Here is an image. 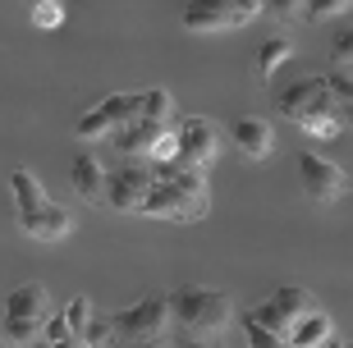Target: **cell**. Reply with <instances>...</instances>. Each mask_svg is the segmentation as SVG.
<instances>
[{
    "mask_svg": "<svg viewBox=\"0 0 353 348\" xmlns=\"http://www.w3.org/2000/svg\"><path fill=\"white\" fill-rule=\"evenodd\" d=\"M152 170H157V183H152V193L143 197V211H138V216L174 220V225H197V220L211 211L202 170H188V165H179V161H165V165H152Z\"/></svg>",
    "mask_w": 353,
    "mask_h": 348,
    "instance_id": "cell-1",
    "label": "cell"
},
{
    "mask_svg": "<svg viewBox=\"0 0 353 348\" xmlns=\"http://www.w3.org/2000/svg\"><path fill=\"white\" fill-rule=\"evenodd\" d=\"M10 188H14V216H19V229L37 243H60L74 234V211H65L60 202L46 197V188L37 183L32 170H10Z\"/></svg>",
    "mask_w": 353,
    "mask_h": 348,
    "instance_id": "cell-2",
    "label": "cell"
},
{
    "mask_svg": "<svg viewBox=\"0 0 353 348\" xmlns=\"http://www.w3.org/2000/svg\"><path fill=\"white\" fill-rule=\"evenodd\" d=\"M275 110L285 119H294L299 129H307L312 138H344L340 119H335V96H330L326 78H303V83H294L289 92H280V101H275Z\"/></svg>",
    "mask_w": 353,
    "mask_h": 348,
    "instance_id": "cell-3",
    "label": "cell"
},
{
    "mask_svg": "<svg viewBox=\"0 0 353 348\" xmlns=\"http://www.w3.org/2000/svg\"><path fill=\"white\" fill-rule=\"evenodd\" d=\"M170 298V321L179 325V330H193V335L211 339L221 335L225 325H230V298L216 294V289H174Z\"/></svg>",
    "mask_w": 353,
    "mask_h": 348,
    "instance_id": "cell-4",
    "label": "cell"
},
{
    "mask_svg": "<svg viewBox=\"0 0 353 348\" xmlns=\"http://www.w3.org/2000/svg\"><path fill=\"white\" fill-rule=\"evenodd\" d=\"M46 316H51L46 284L28 280L5 298V321H0V330H5V339H10L14 348H32L41 339V321H46Z\"/></svg>",
    "mask_w": 353,
    "mask_h": 348,
    "instance_id": "cell-5",
    "label": "cell"
},
{
    "mask_svg": "<svg viewBox=\"0 0 353 348\" xmlns=\"http://www.w3.org/2000/svg\"><path fill=\"white\" fill-rule=\"evenodd\" d=\"M110 325H115V339H129V344H157V339H165V330H170V298L165 294L143 298V303L115 311Z\"/></svg>",
    "mask_w": 353,
    "mask_h": 348,
    "instance_id": "cell-6",
    "label": "cell"
},
{
    "mask_svg": "<svg viewBox=\"0 0 353 348\" xmlns=\"http://www.w3.org/2000/svg\"><path fill=\"white\" fill-rule=\"evenodd\" d=\"M138 110H143V92H119V96H105V101H97L88 115L74 124V138L101 142V138H110L115 129H124Z\"/></svg>",
    "mask_w": 353,
    "mask_h": 348,
    "instance_id": "cell-7",
    "label": "cell"
},
{
    "mask_svg": "<svg viewBox=\"0 0 353 348\" xmlns=\"http://www.w3.org/2000/svg\"><path fill=\"white\" fill-rule=\"evenodd\" d=\"M299 179H303L307 202H316V207H330V202H340L349 193V174L316 152H299Z\"/></svg>",
    "mask_w": 353,
    "mask_h": 348,
    "instance_id": "cell-8",
    "label": "cell"
},
{
    "mask_svg": "<svg viewBox=\"0 0 353 348\" xmlns=\"http://www.w3.org/2000/svg\"><path fill=\"white\" fill-rule=\"evenodd\" d=\"M152 183H157L152 161H129L124 170H115V174L105 179V202H110V211L138 216V211H143V197L152 193Z\"/></svg>",
    "mask_w": 353,
    "mask_h": 348,
    "instance_id": "cell-9",
    "label": "cell"
},
{
    "mask_svg": "<svg viewBox=\"0 0 353 348\" xmlns=\"http://www.w3.org/2000/svg\"><path fill=\"white\" fill-rule=\"evenodd\" d=\"M174 133H179V165L207 170L211 161H216V147H221V138H216V124H211V119H202V115L179 119V124H174Z\"/></svg>",
    "mask_w": 353,
    "mask_h": 348,
    "instance_id": "cell-10",
    "label": "cell"
},
{
    "mask_svg": "<svg viewBox=\"0 0 353 348\" xmlns=\"http://www.w3.org/2000/svg\"><path fill=\"white\" fill-rule=\"evenodd\" d=\"M165 129H174V124H157V119H143V110L124 124V129L110 133V147H115L119 156H129V161H147V147L161 138Z\"/></svg>",
    "mask_w": 353,
    "mask_h": 348,
    "instance_id": "cell-11",
    "label": "cell"
},
{
    "mask_svg": "<svg viewBox=\"0 0 353 348\" xmlns=\"http://www.w3.org/2000/svg\"><path fill=\"white\" fill-rule=\"evenodd\" d=\"M230 142H234L248 161H266V156H271V147H275L271 119H262V115H239V119H230Z\"/></svg>",
    "mask_w": 353,
    "mask_h": 348,
    "instance_id": "cell-12",
    "label": "cell"
},
{
    "mask_svg": "<svg viewBox=\"0 0 353 348\" xmlns=\"http://www.w3.org/2000/svg\"><path fill=\"white\" fill-rule=\"evenodd\" d=\"M183 28H193V32H230V28H239V14L230 0H188L183 5Z\"/></svg>",
    "mask_w": 353,
    "mask_h": 348,
    "instance_id": "cell-13",
    "label": "cell"
},
{
    "mask_svg": "<svg viewBox=\"0 0 353 348\" xmlns=\"http://www.w3.org/2000/svg\"><path fill=\"white\" fill-rule=\"evenodd\" d=\"M105 165L97 161L92 152L74 156V170H69V183H74V193L83 197V202H105Z\"/></svg>",
    "mask_w": 353,
    "mask_h": 348,
    "instance_id": "cell-14",
    "label": "cell"
},
{
    "mask_svg": "<svg viewBox=\"0 0 353 348\" xmlns=\"http://www.w3.org/2000/svg\"><path fill=\"white\" fill-rule=\"evenodd\" d=\"M335 335V321H330V311L326 307H316V311H307V316H299V321L289 325V348H321L326 339Z\"/></svg>",
    "mask_w": 353,
    "mask_h": 348,
    "instance_id": "cell-15",
    "label": "cell"
},
{
    "mask_svg": "<svg viewBox=\"0 0 353 348\" xmlns=\"http://www.w3.org/2000/svg\"><path fill=\"white\" fill-rule=\"evenodd\" d=\"M321 78H326L330 96H335V119H340V129L353 133V69L330 65V74H321Z\"/></svg>",
    "mask_w": 353,
    "mask_h": 348,
    "instance_id": "cell-16",
    "label": "cell"
},
{
    "mask_svg": "<svg viewBox=\"0 0 353 348\" xmlns=\"http://www.w3.org/2000/svg\"><path fill=\"white\" fill-rule=\"evenodd\" d=\"M289 55H294V41L289 37H266L262 46H257V55H252V78H257V83H271V74L285 65Z\"/></svg>",
    "mask_w": 353,
    "mask_h": 348,
    "instance_id": "cell-17",
    "label": "cell"
},
{
    "mask_svg": "<svg viewBox=\"0 0 353 348\" xmlns=\"http://www.w3.org/2000/svg\"><path fill=\"white\" fill-rule=\"evenodd\" d=\"M271 303H275L280 311H285L289 321H299V316H307V311H316V307H321V303H316V294H307L303 284H280Z\"/></svg>",
    "mask_w": 353,
    "mask_h": 348,
    "instance_id": "cell-18",
    "label": "cell"
},
{
    "mask_svg": "<svg viewBox=\"0 0 353 348\" xmlns=\"http://www.w3.org/2000/svg\"><path fill=\"white\" fill-rule=\"evenodd\" d=\"M60 316H65L69 335H83V330H88V321H92V298L88 294H74L65 307H60Z\"/></svg>",
    "mask_w": 353,
    "mask_h": 348,
    "instance_id": "cell-19",
    "label": "cell"
},
{
    "mask_svg": "<svg viewBox=\"0 0 353 348\" xmlns=\"http://www.w3.org/2000/svg\"><path fill=\"white\" fill-rule=\"evenodd\" d=\"M239 325H243V335H248V348H289V339H285V335H275V330L257 325V321L248 316V311L239 316Z\"/></svg>",
    "mask_w": 353,
    "mask_h": 348,
    "instance_id": "cell-20",
    "label": "cell"
},
{
    "mask_svg": "<svg viewBox=\"0 0 353 348\" xmlns=\"http://www.w3.org/2000/svg\"><path fill=\"white\" fill-rule=\"evenodd\" d=\"M170 115H174V101H170V92H165V88H152V92H143V119L170 124Z\"/></svg>",
    "mask_w": 353,
    "mask_h": 348,
    "instance_id": "cell-21",
    "label": "cell"
},
{
    "mask_svg": "<svg viewBox=\"0 0 353 348\" xmlns=\"http://www.w3.org/2000/svg\"><path fill=\"white\" fill-rule=\"evenodd\" d=\"M353 0H303L299 19L303 23H321V19H335V14H344Z\"/></svg>",
    "mask_w": 353,
    "mask_h": 348,
    "instance_id": "cell-22",
    "label": "cell"
},
{
    "mask_svg": "<svg viewBox=\"0 0 353 348\" xmlns=\"http://www.w3.org/2000/svg\"><path fill=\"white\" fill-rule=\"evenodd\" d=\"M248 316H252L257 325H266V330H275V335H289V325H294L285 311L275 307V303H257V307H248Z\"/></svg>",
    "mask_w": 353,
    "mask_h": 348,
    "instance_id": "cell-23",
    "label": "cell"
},
{
    "mask_svg": "<svg viewBox=\"0 0 353 348\" xmlns=\"http://www.w3.org/2000/svg\"><path fill=\"white\" fill-rule=\"evenodd\" d=\"M32 23L41 32H55V28L65 23V5L60 0H32Z\"/></svg>",
    "mask_w": 353,
    "mask_h": 348,
    "instance_id": "cell-24",
    "label": "cell"
},
{
    "mask_svg": "<svg viewBox=\"0 0 353 348\" xmlns=\"http://www.w3.org/2000/svg\"><path fill=\"white\" fill-rule=\"evenodd\" d=\"M83 348H105L110 339H115V325H110V316H97L92 311V321H88V330H83Z\"/></svg>",
    "mask_w": 353,
    "mask_h": 348,
    "instance_id": "cell-25",
    "label": "cell"
},
{
    "mask_svg": "<svg viewBox=\"0 0 353 348\" xmlns=\"http://www.w3.org/2000/svg\"><path fill=\"white\" fill-rule=\"evenodd\" d=\"M147 161H152V165H165V161H179V133H174V129H165V133H161L157 142H152V147H147Z\"/></svg>",
    "mask_w": 353,
    "mask_h": 348,
    "instance_id": "cell-26",
    "label": "cell"
},
{
    "mask_svg": "<svg viewBox=\"0 0 353 348\" xmlns=\"http://www.w3.org/2000/svg\"><path fill=\"white\" fill-rule=\"evenodd\" d=\"M330 55H335V65L353 69V28H340V32L330 37Z\"/></svg>",
    "mask_w": 353,
    "mask_h": 348,
    "instance_id": "cell-27",
    "label": "cell"
},
{
    "mask_svg": "<svg viewBox=\"0 0 353 348\" xmlns=\"http://www.w3.org/2000/svg\"><path fill=\"white\" fill-rule=\"evenodd\" d=\"M262 10L271 14V19H280V23H294V19H299V10H303V0H266Z\"/></svg>",
    "mask_w": 353,
    "mask_h": 348,
    "instance_id": "cell-28",
    "label": "cell"
},
{
    "mask_svg": "<svg viewBox=\"0 0 353 348\" xmlns=\"http://www.w3.org/2000/svg\"><path fill=\"white\" fill-rule=\"evenodd\" d=\"M55 339H69V325H65V316H60V311L41 321V339H37V344H55Z\"/></svg>",
    "mask_w": 353,
    "mask_h": 348,
    "instance_id": "cell-29",
    "label": "cell"
},
{
    "mask_svg": "<svg viewBox=\"0 0 353 348\" xmlns=\"http://www.w3.org/2000/svg\"><path fill=\"white\" fill-rule=\"evenodd\" d=\"M230 5H234V14H239V28H243V23H252V19L262 14V5H266V0H230Z\"/></svg>",
    "mask_w": 353,
    "mask_h": 348,
    "instance_id": "cell-30",
    "label": "cell"
},
{
    "mask_svg": "<svg viewBox=\"0 0 353 348\" xmlns=\"http://www.w3.org/2000/svg\"><path fill=\"white\" fill-rule=\"evenodd\" d=\"M165 348H211V344H207L202 335H193V330H179V335H174Z\"/></svg>",
    "mask_w": 353,
    "mask_h": 348,
    "instance_id": "cell-31",
    "label": "cell"
},
{
    "mask_svg": "<svg viewBox=\"0 0 353 348\" xmlns=\"http://www.w3.org/2000/svg\"><path fill=\"white\" fill-rule=\"evenodd\" d=\"M32 348H83V339L69 335V339H55V344H32Z\"/></svg>",
    "mask_w": 353,
    "mask_h": 348,
    "instance_id": "cell-32",
    "label": "cell"
},
{
    "mask_svg": "<svg viewBox=\"0 0 353 348\" xmlns=\"http://www.w3.org/2000/svg\"><path fill=\"white\" fill-rule=\"evenodd\" d=\"M60 5H65V0H60Z\"/></svg>",
    "mask_w": 353,
    "mask_h": 348,
    "instance_id": "cell-33",
    "label": "cell"
}]
</instances>
